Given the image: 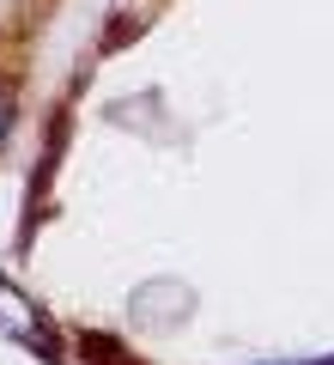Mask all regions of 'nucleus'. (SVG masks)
Wrapping results in <instances>:
<instances>
[{
    "label": "nucleus",
    "mask_w": 334,
    "mask_h": 365,
    "mask_svg": "<svg viewBox=\"0 0 334 365\" xmlns=\"http://www.w3.org/2000/svg\"><path fill=\"white\" fill-rule=\"evenodd\" d=\"M0 335H13V341H25V347L49 353V323H43V311L13 287V280H0Z\"/></svg>",
    "instance_id": "1"
},
{
    "label": "nucleus",
    "mask_w": 334,
    "mask_h": 365,
    "mask_svg": "<svg viewBox=\"0 0 334 365\" xmlns=\"http://www.w3.org/2000/svg\"><path fill=\"white\" fill-rule=\"evenodd\" d=\"M6 134H13V98H6V86H0V146H6Z\"/></svg>",
    "instance_id": "2"
},
{
    "label": "nucleus",
    "mask_w": 334,
    "mask_h": 365,
    "mask_svg": "<svg viewBox=\"0 0 334 365\" xmlns=\"http://www.w3.org/2000/svg\"><path fill=\"white\" fill-rule=\"evenodd\" d=\"M298 365H334V353H328V359H298Z\"/></svg>",
    "instance_id": "3"
}]
</instances>
